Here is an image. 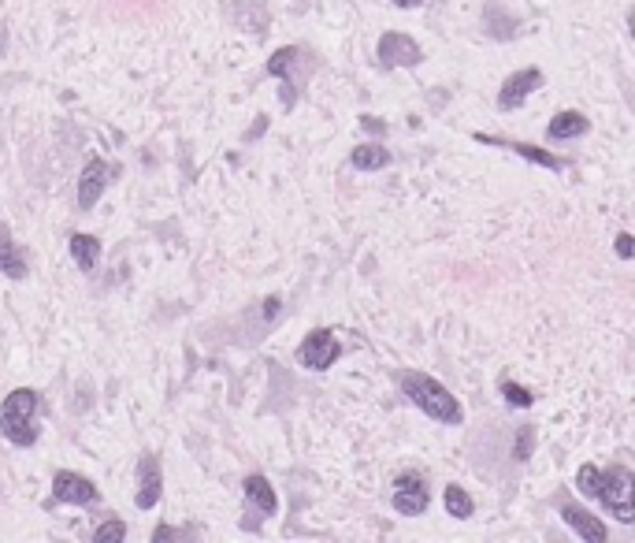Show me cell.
Segmentation results:
<instances>
[{
    "mask_svg": "<svg viewBox=\"0 0 635 543\" xmlns=\"http://www.w3.org/2000/svg\"><path fill=\"white\" fill-rule=\"evenodd\" d=\"M576 488L584 491L587 499L606 506L624 525L635 521V477L628 465H606V469L602 465H580Z\"/></svg>",
    "mask_w": 635,
    "mask_h": 543,
    "instance_id": "1",
    "label": "cell"
},
{
    "mask_svg": "<svg viewBox=\"0 0 635 543\" xmlns=\"http://www.w3.org/2000/svg\"><path fill=\"white\" fill-rule=\"evenodd\" d=\"M398 387L402 395L413 402L420 413H428L431 421L439 424H461L465 421V410L446 387L435 380V376H424V372H398Z\"/></svg>",
    "mask_w": 635,
    "mask_h": 543,
    "instance_id": "2",
    "label": "cell"
},
{
    "mask_svg": "<svg viewBox=\"0 0 635 543\" xmlns=\"http://www.w3.org/2000/svg\"><path fill=\"white\" fill-rule=\"evenodd\" d=\"M41 395L34 387H19L0 402V436L8 439L12 447H34L38 443V417Z\"/></svg>",
    "mask_w": 635,
    "mask_h": 543,
    "instance_id": "3",
    "label": "cell"
},
{
    "mask_svg": "<svg viewBox=\"0 0 635 543\" xmlns=\"http://www.w3.org/2000/svg\"><path fill=\"white\" fill-rule=\"evenodd\" d=\"M301 60H309L301 45H286V49H279V53L268 56V75H275V79H279V97H283V108H294V105H298L301 90H309L312 67H301V71H298Z\"/></svg>",
    "mask_w": 635,
    "mask_h": 543,
    "instance_id": "4",
    "label": "cell"
},
{
    "mask_svg": "<svg viewBox=\"0 0 635 543\" xmlns=\"http://www.w3.org/2000/svg\"><path fill=\"white\" fill-rule=\"evenodd\" d=\"M390 503H394V510H398L402 517H420L431 503L428 477H424V473H416V469L402 473V477L394 480V488H390Z\"/></svg>",
    "mask_w": 635,
    "mask_h": 543,
    "instance_id": "5",
    "label": "cell"
},
{
    "mask_svg": "<svg viewBox=\"0 0 635 543\" xmlns=\"http://www.w3.org/2000/svg\"><path fill=\"white\" fill-rule=\"evenodd\" d=\"M338 358H342V343H338V335L331 328H316L298 346V365H305L312 372H327Z\"/></svg>",
    "mask_w": 635,
    "mask_h": 543,
    "instance_id": "6",
    "label": "cell"
},
{
    "mask_svg": "<svg viewBox=\"0 0 635 543\" xmlns=\"http://www.w3.org/2000/svg\"><path fill=\"white\" fill-rule=\"evenodd\" d=\"M119 175V168L112 164V160L104 157H93L86 168H82V175H78V209L90 212L97 201H101V194L112 186V179Z\"/></svg>",
    "mask_w": 635,
    "mask_h": 543,
    "instance_id": "7",
    "label": "cell"
},
{
    "mask_svg": "<svg viewBox=\"0 0 635 543\" xmlns=\"http://www.w3.org/2000/svg\"><path fill=\"white\" fill-rule=\"evenodd\" d=\"M376 56L387 71H394V67H420L424 64V49H420L409 34H402V30H387L376 45Z\"/></svg>",
    "mask_w": 635,
    "mask_h": 543,
    "instance_id": "8",
    "label": "cell"
},
{
    "mask_svg": "<svg viewBox=\"0 0 635 543\" xmlns=\"http://www.w3.org/2000/svg\"><path fill=\"white\" fill-rule=\"evenodd\" d=\"M480 146H498V149H509V153H517V157L532 160L535 168H550V172H565L572 168V160L558 157V153H550L543 146H524V142H513V138H502V134H472Z\"/></svg>",
    "mask_w": 635,
    "mask_h": 543,
    "instance_id": "9",
    "label": "cell"
},
{
    "mask_svg": "<svg viewBox=\"0 0 635 543\" xmlns=\"http://www.w3.org/2000/svg\"><path fill=\"white\" fill-rule=\"evenodd\" d=\"M543 86H546V75L539 67H520V71H513V75L502 82V90H498V108H502V112H513V108H520L535 90H543Z\"/></svg>",
    "mask_w": 635,
    "mask_h": 543,
    "instance_id": "10",
    "label": "cell"
},
{
    "mask_svg": "<svg viewBox=\"0 0 635 543\" xmlns=\"http://www.w3.org/2000/svg\"><path fill=\"white\" fill-rule=\"evenodd\" d=\"M101 499V491L97 484L86 477H78L71 469H60L56 477H52V503L60 506H93Z\"/></svg>",
    "mask_w": 635,
    "mask_h": 543,
    "instance_id": "11",
    "label": "cell"
},
{
    "mask_svg": "<svg viewBox=\"0 0 635 543\" xmlns=\"http://www.w3.org/2000/svg\"><path fill=\"white\" fill-rule=\"evenodd\" d=\"M160 495H164V469H160V458L156 454H142L138 458V495H134V503L138 510H153L160 503Z\"/></svg>",
    "mask_w": 635,
    "mask_h": 543,
    "instance_id": "12",
    "label": "cell"
},
{
    "mask_svg": "<svg viewBox=\"0 0 635 543\" xmlns=\"http://www.w3.org/2000/svg\"><path fill=\"white\" fill-rule=\"evenodd\" d=\"M558 510H561V517H565V525H569V529L576 532L580 540H587V543H606V540H610V529H606V525H602L595 514H587L580 503H561Z\"/></svg>",
    "mask_w": 635,
    "mask_h": 543,
    "instance_id": "13",
    "label": "cell"
},
{
    "mask_svg": "<svg viewBox=\"0 0 635 543\" xmlns=\"http://www.w3.org/2000/svg\"><path fill=\"white\" fill-rule=\"evenodd\" d=\"M242 491H246V503L253 506L260 517H275V514H279V495H275V488L268 484V477L253 473V477H246Z\"/></svg>",
    "mask_w": 635,
    "mask_h": 543,
    "instance_id": "14",
    "label": "cell"
},
{
    "mask_svg": "<svg viewBox=\"0 0 635 543\" xmlns=\"http://www.w3.org/2000/svg\"><path fill=\"white\" fill-rule=\"evenodd\" d=\"M30 265H26V253L19 250V242L12 239V231L0 224V276L8 279H26Z\"/></svg>",
    "mask_w": 635,
    "mask_h": 543,
    "instance_id": "15",
    "label": "cell"
},
{
    "mask_svg": "<svg viewBox=\"0 0 635 543\" xmlns=\"http://www.w3.org/2000/svg\"><path fill=\"white\" fill-rule=\"evenodd\" d=\"M587 131H591V123H587L584 112L565 108V112H558V116L550 120L546 138H550V142H572V138H580V134H587Z\"/></svg>",
    "mask_w": 635,
    "mask_h": 543,
    "instance_id": "16",
    "label": "cell"
},
{
    "mask_svg": "<svg viewBox=\"0 0 635 543\" xmlns=\"http://www.w3.org/2000/svg\"><path fill=\"white\" fill-rule=\"evenodd\" d=\"M350 168H357V172H383V168H390V149L379 146V142H361L350 153Z\"/></svg>",
    "mask_w": 635,
    "mask_h": 543,
    "instance_id": "17",
    "label": "cell"
},
{
    "mask_svg": "<svg viewBox=\"0 0 635 543\" xmlns=\"http://www.w3.org/2000/svg\"><path fill=\"white\" fill-rule=\"evenodd\" d=\"M67 250H71V257H75V265L82 268V272H93L97 268V261H101V239L97 235H71L67 239Z\"/></svg>",
    "mask_w": 635,
    "mask_h": 543,
    "instance_id": "18",
    "label": "cell"
},
{
    "mask_svg": "<svg viewBox=\"0 0 635 543\" xmlns=\"http://www.w3.org/2000/svg\"><path fill=\"white\" fill-rule=\"evenodd\" d=\"M442 499H446V514L457 517V521H468V517L476 514V503H472V495H468L465 488H457V484H450Z\"/></svg>",
    "mask_w": 635,
    "mask_h": 543,
    "instance_id": "19",
    "label": "cell"
},
{
    "mask_svg": "<svg viewBox=\"0 0 635 543\" xmlns=\"http://www.w3.org/2000/svg\"><path fill=\"white\" fill-rule=\"evenodd\" d=\"M498 391H502V398H506L513 410H528V406H535V395L528 391V387L513 384V380H502L498 384Z\"/></svg>",
    "mask_w": 635,
    "mask_h": 543,
    "instance_id": "20",
    "label": "cell"
},
{
    "mask_svg": "<svg viewBox=\"0 0 635 543\" xmlns=\"http://www.w3.org/2000/svg\"><path fill=\"white\" fill-rule=\"evenodd\" d=\"M90 540L93 543H123L127 540V525H123L119 517H108V521H101V525L93 529Z\"/></svg>",
    "mask_w": 635,
    "mask_h": 543,
    "instance_id": "21",
    "label": "cell"
},
{
    "mask_svg": "<svg viewBox=\"0 0 635 543\" xmlns=\"http://www.w3.org/2000/svg\"><path fill=\"white\" fill-rule=\"evenodd\" d=\"M532 443H535V432L524 428V432H520V443H513V458H517V462H528V458H532Z\"/></svg>",
    "mask_w": 635,
    "mask_h": 543,
    "instance_id": "22",
    "label": "cell"
},
{
    "mask_svg": "<svg viewBox=\"0 0 635 543\" xmlns=\"http://www.w3.org/2000/svg\"><path fill=\"white\" fill-rule=\"evenodd\" d=\"M164 540H197V532L190 529H168V525H160V529H153V543H164Z\"/></svg>",
    "mask_w": 635,
    "mask_h": 543,
    "instance_id": "23",
    "label": "cell"
},
{
    "mask_svg": "<svg viewBox=\"0 0 635 543\" xmlns=\"http://www.w3.org/2000/svg\"><path fill=\"white\" fill-rule=\"evenodd\" d=\"M617 257H624V261L632 257V235H628V231H624V235H617Z\"/></svg>",
    "mask_w": 635,
    "mask_h": 543,
    "instance_id": "24",
    "label": "cell"
},
{
    "mask_svg": "<svg viewBox=\"0 0 635 543\" xmlns=\"http://www.w3.org/2000/svg\"><path fill=\"white\" fill-rule=\"evenodd\" d=\"M275 313H283V302H279V298H268V302H264V320H275Z\"/></svg>",
    "mask_w": 635,
    "mask_h": 543,
    "instance_id": "25",
    "label": "cell"
},
{
    "mask_svg": "<svg viewBox=\"0 0 635 543\" xmlns=\"http://www.w3.org/2000/svg\"><path fill=\"white\" fill-rule=\"evenodd\" d=\"M390 4H398V8H420L424 0H390Z\"/></svg>",
    "mask_w": 635,
    "mask_h": 543,
    "instance_id": "26",
    "label": "cell"
}]
</instances>
